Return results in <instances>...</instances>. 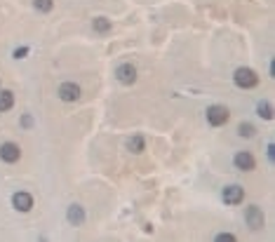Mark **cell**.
Instances as JSON below:
<instances>
[{"label":"cell","mask_w":275,"mask_h":242,"mask_svg":"<svg viewBox=\"0 0 275 242\" xmlns=\"http://www.w3.org/2000/svg\"><path fill=\"white\" fill-rule=\"evenodd\" d=\"M116 78H118L122 85H134L137 82V68L132 66V64H120L116 68Z\"/></svg>","instance_id":"9"},{"label":"cell","mask_w":275,"mask_h":242,"mask_svg":"<svg viewBox=\"0 0 275 242\" xmlns=\"http://www.w3.org/2000/svg\"><path fill=\"white\" fill-rule=\"evenodd\" d=\"M144 146H146V141L141 134H134L130 141H127V148H130L132 153H144Z\"/></svg>","instance_id":"13"},{"label":"cell","mask_w":275,"mask_h":242,"mask_svg":"<svg viewBox=\"0 0 275 242\" xmlns=\"http://www.w3.org/2000/svg\"><path fill=\"white\" fill-rule=\"evenodd\" d=\"M66 219H68V223L80 226V223L85 221V209H82L80 205H71V207L66 209Z\"/></svg>","instance_id":"10"},{"label":"cell","mask_w":275,"mask_h":242,"mask_svg":"<svg viewBox=\"0 0 275 242\" xmlns=\"http://www.w3.org/2000/svg\"><path fill=\"white\" fill-rule=\"evenodd\" d=\"M12 207L17 212H21V214H26L33 209V195L26 193V190H19V193H14L12 195Z\"/></svg>","instance_id":"5"},{"label":"cell","mask_w":275,"mask_h":242,"mask_svg":"<svg viewBox=\"0 0 275 242\" xmlns=\"http://www.w3.org/2000/svg\"><path fill=\"white\" fill-rule=\"evenodd\" d=\"M245 221L252 230H261L263 223H266V216H263V209H259L256 205H249L245 209Z\"/></svg>","instance_id":"3"},{"label":"cell","mask_w":275,"mask_h":242,"mask_svg":"<svg viewBox=\"0 0 275 242\" xmlns=\"http://www.w3.org/2000/svg\"><path fill=\"white\" fill-rule=\"evenodd\" d=\"M26 54H28V47H17L12 56H14V59H24Z\"/></svg>","instance_id":"18"},{"label":"cell","mask_w":275,"mask_h":242,"mask_svg":"<svg viewBox=\"0 0 275 242\" xmlns=\"http://www.w3.org/2000/svg\"><path fill=\"white\" fill-rule=\"evenodd\" d=\"M214 240L216 242H236V235H233V233H219Z\"/></svg>","instance_id":"17"},{"label":"cell","mask_w":275,"mask_h":242,"mask_svg":"<svg viewBox=\"0 0 275 242\" xmlns=\"http://www.w3.org/2000/svg\"><path fill=\"white\" fill-rule=\"evenodd\" d=\"M59 99L66 101V104L78 101V99H80V87L76 85V82H64V85L59 87Z\"/></svg>","instance_id":"7"},{"label":"cell","mask_w":275,"mask_h":242,"mask_svg":"<svg viewBox=\"0 0 275 242\" xmlns=\"http://www.w3.org/2000/svg\"><path fill=\"white\" fill-rule=\"evenodd\" d=\"M207 122H210L212 127H221V125H226L228 122V118H231V111L226 106H219V104H214V106L207 108Z\"/></svg>","instance_id":"2"},{"label":"cell","mask_w":275,"mask_h":242,"mask_svg":"<svg viewBox=\"0 0 275 242\" xmlns=\"http://www.w3.org/2000/svg\"><path fill=\"white\" fill-rule=\"evenodd\" d=\"M92 28H94L97 33H108V31L113 28V24H111L106 17H97V19L92 21Z\"/></svg>","instance_id":"12"},{"label":"cell","mask_w":275,"mask_h":242,"mask_svg":"<svg viewBox=\"0 0 275 242\" xmlns=\"http://www.w3.org/2000/svg\"><path fill=\"white\" fill-rule=\"evenodd\" d=\"M273 158H275V146L273 144H268V160L273 162Z\"/></svg>","instance_id":"20"},{"label":"cell","mask_w":275,"mask_h":242,"mask_svg":"<svg viewBox=\"0 0 275 242\" xmlns=\"http://www.w3.org/2000/svg\"><path fill=\"white\" fill-rule=\"evenodd\" d=\"M33 7H36L38 12H52L54 0H33Z\"/></svg>","instance_id":"16"},{"label":"cell","mask_w":275,"mask_h":242,"mask_svg":"<svg viewBox=\"0 0 275 242\" xmlns=\"http://www.w3.org/2000/svg\"><path fill=\"white\" fill-rule=\"evenodd\" d=\"M256 113H259V118H263V120H273V108H271L268 101H259Z\"/></svg>","instance_id":"14"},{"label":"cell","mask_w":275,"mask_h":242,"mask_svg":"<svg viewBox=\"0 0 275 242\" xmlns=\"http://www.w3.org/2000/svg\"><path fill=\"white\" fill-rule=\"evenodd\" d=\"M21 125H24V127H31V125H33V118H31V115H24V118H21Z\"/></svg>","instance_id":"19"},{"label":"cell","mask_w":275,"mask_h":242,"mask_svg":"<svg viewBox=\"0 0 275 242\" xmlns=\"http://www.w3.org/2000/svg\"><path fill=\"white\" fill-rule=\"evenodd\" d=\"M233 165H236V169H240V172H252L256 167V160H254V155L249 150H237L236 155H233Z\"/></svg>","instance_id":"4"},{"label":"cell","mask_w":275,"mask_h":242,"mask_svg":"<svg viewBox=\"0 0 275 242\" xmlns=\"http://www.w3.org/2000/svg\"><path fill=\"white\" fill-rule=\"evenodd\" d=\"M233 82H236L240 90H252V87H256L259 85V75L247 66H240L236 68V73H233Z\"/></svg>","instance_id":"1"},{"label":"cell","mask_w":275,"mask_h":242,"mask_svg":"<svg viewBox=\"0 0 275 242\" xmlns=\"http://www.w3.org/2000/svg\"><path fill=\"white\" fill-rule=\"evenodd\" d=\"M19 158H21V148L17 146V144H12V141H7V144H2L0 146V160L5 162H19Z\"/></svg>","instance_id":"8"},{"label":"cell","mask_w":275,"mask_h":242,"mask_svg":"<svg viewBox=\"0 0 275 242\" xmlns=\"http://www.w3.org/2000/svg\"><path fill=\"white\" fill-rule=\"evenodd\" d=\"M237 134L245 136V139H252V136L256 134V130H254V125H252V122H240V127H237Z\"/></svg>","instance_id":"15"},{"label":"cell","mask_w":275,"mask_h":242,"mask_svg":"<svg viewBox=\"0 0 275 242\" xmlns=\"http://www.w3.org/2000/svg\"><path fill=\"white\" fill-rule=\"evenodd\" d=\"M14 106V94L10 90H0V113L2 111H10Z\"/></svg>","instance_id":"11"},{"label":"cell","mask_w":275,"mask_h":242,"mask_svg":"<svg viewBox=\"0 0 275 242\" xmlns=\"http://www.w3.org/2000/svg\"><path fill=\"white\" fill-rule=\"evenodd\" d=\"M223 202L226 205H240V202L245 200V188L242 186H237V184H231V186H226L223 188Z\"/></svg>","instance_id":"6"}]
</instances>
